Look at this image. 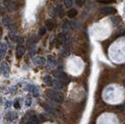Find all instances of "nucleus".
Here are the masks:
<instances>
[{
  "instance_id": "nucleus-13",
  "label": "nucleus",
  "mask_w": 125,
  "mask_h": 124,
  "mask_svg": "<svg viewBox=\"0 0 125 124\" xmlns=\"http://www.w3.org/2000/svg\"><path fill=\"white\" fill-rule=\"evenodd\" d=\"M7 116H8L9 119L13 120V119H14L16 118V113H14V112H9V113L7 114Z\"/></svg>"
},
{
  "instance_id": "nucleus-10",
  "label": "nucleus",
  "mask_w": 125,
  "mask_h": 124,
  "mask_svg": "<svg viewBox=\"0 0 125 124\" xmlns=\"http://www.w3.org/2000/svg\"><path fill=\"white\" fill-rule=\"evenodd\" d=\"M52 86H53L56 90L61 89L62 87V83L61 80H55L53 82V85Z\"/></svg>"
},
{
  "instance_id": "nucleus-21",
  "label": "nucleus",
  "mask_w": 125,
  "mask_h": 124,
  "mask_svg": "<svg viewBox=\"0 0 125 124\" xmlns=\"http://www.w3.org/2000/svg\"><path fill=\"white\" fill-rule=\"evenodd\" d=\"M14 108H15L16 109H19V108H20V103H19L18 101H16V102H14Z\"/></svg>"
},
{
  "instance_id": "nucleus-5",
  "label": "nucleus",
  "mask_w": 125,
  "mask_h": 124,
  "mask_svg": "<svg viewBox=\"0 0 125 124\" xmlns=\"http://www.w3.org/2000/svg\"><path fill=\"white\" fill-rule=\"evenodd\" d=\"M1 70L5 76H7L9 73V68L8 64L5 63V62H3V63H2V64H1Z\"/></svg>"
},
{
  "instance_id": "nucleus-9",
  "label": "nucleus",
  "mask_w": 125,
  "mask_h": 124,
  "mask_svg": "<svg viewBox=\"0 0 125 124\" xmlns=\"http://www.w3.org/2000/svg\"><path fill=\"white\" fill-rule=\"evenodd\" d=\"M44 82L49 86H52L53 85L54 80H52V78L50 76H45V78H44Z\"/></svg>"
},
{
  "instance_id": "nucleus-12",
  "label": "nucleus",
  "mask_w": 125,
  "mask_h": 124,
  "mask_svg": "<svg viewBox=\"0 0 125 124\" xmlns=\"http://www.w3.org/2000/svg\"><path fill=\"white\" fill-rule=\"evenodd\" d=\"M28 122H30L32 124H37L38 122V117L37 116H31L30 118H29V120H28Z\"/></svg>"
},
{
  "instance_id": "nucleus-3",
  "label": "nucleus",
  "mask_w": 125,
  "mask_h": 124,
  "mask_svg": "<svg viewBox=\"0 0 125 124\" xmlns=\"http://www.w3.org/2000/svg\"><path fill=\"white\" fill-rule=\"evenodd\" d=\"M55 77L58 78V79H60L62 82H67L68 81V77L67 75L66 74L63 72H57V73H54Z\"/></svg>"
},
{
  "instance_id": "nucleus-15",
  "label": "nucleus",
  "mask_w": 125,
  "mask_h": 124,
  "mask_svg": "<svg viewBox=\"0 0 125 124\" xmlns=\"http://www.w3.org/2000/svg\"><path fill=\"white\" fill-rule=\"evenodd\" d=\"M98 2L103 4H110V3L115 2V0H98Z\"/></svg>"
},
{
  "instance_id": "nucleus-23",
  "label": "nucleus",
  "mask_w": 125,
  "mask_h": 124,
  "mask_svg": "<svg viewBox=\"0 0 125 124\" xmlns=\"http://www.w3.org/2000/svg\"><path fill=\"white\" fill-rule=\"evenodd\" d=\"M119 1H120V2H122V1H123V0H119Z\"/></svg>"
},
{
  "instance_id": "nucleus-22",
  "label": "nucleus",
  "mask_w": 125,
  "mask_h": 124,
  "mask_svg": "<svg viewBox=\"0 0 125 124\" xmlns=\"http://www.w3.org/2000/svg\"><path fill=\"white\" fill-rule=\"evenodd\" d=\"M124 86H125V80H124Z\"/></svg>"
},
{
  "instance_id": "nucleus-1",
  "label": "nucleus",
  "mask_w": 125,
  "mask_h": 124,
  "mask_svg": "<svg viewBox=\"0 0 125 124\" xmlns=\"http://www.w3.org/2000/svg\"><path fill=\"white\" fill-rule=\"evenodd\" d=\"M46 94L47 96L50 99H52L54 102H57V103H62L63 102V95L58 92L54 90H48L46 91Z\"/></svg>"
},
{
  "instance_id": "nucleus-11",
  "label": "nucleus",
  "mask_w": 125,
  "mask_h": 124,
  "mask_svg": "<svg viewBox=\"0 0 125 124\" xmlns=\"http://www.w3.org/2000/svg\"><path fill=\"white\" fill-rule=\"evenodd\" d=\"M35 63L38 65H43L45 64V59L42 57H37L35 59Z\"/></svg>"
},
{
  "instance_id": "nucleus-6",
  "label": "nucleus",
  "mask_w": 125,
  "mask_h": 124,
  "mask_svg": "<svg viewBox=\"0 0 125 124\" xmlns=\"http://www.w3.org/2000/svg\"><path fill=\"white\" fill-rule=\"evenodd\" d=\"M77 9H69L68 12H67V16H68V17L69 18H74L75 17H77Z\"/></svg>"
},
{
  "instance_id": "nucleus-18",
  "label": "nucleus",
  "mask_w": 125,
  "mask_h": 124,
  "mask_svg": "<svg viewBox=\"0 0 125 124\" xmlns=\"http://www.w3.org/2000/svg\"><path fill=\"white\" fill-rule=\"evenodd\" d=\"M31 102H32L31 98H28L25 100V104H26V105H27V106H30Z\"/></svg>"
},
{
  "instance_id": "nucleus-2",
  "label": "nucleus",
  "mask_w": 125,
  "mask_h": 124,
  "mask_svg": "<svg viewBox=\"0 0 125 124\" xmlns=\"http://www.w3.org/2000/svg\"><path fill=\"white\" fill-rule=\"evenodd\" d=\"M101 13L103 15H113L117 13V9L113 7H103L101 9Z\"/></svg>"
},
{
  "instance_id": "nucleus-14",
  "label": "nucleus",
  "mask_w": 125,
  "mask_h": 124,
  "mask_svg": "<svg viewBox=\"0 0 125 124\" xmlns=\"http://www.w3.org/2000/svg\"><path fill=\"white\" fill-rule=\"evenodd\" d=\"M64 4L67 8H70L72 6L73 2H72V0H64Z\"/></svg>"
},
{
  "instance_id": "nucleus-4",
  "label": "nucleus",
  "mask_w": 125,
  "mask_h": 124,
  "mask_svg": "<svg viewBox=\"0 0 125 124\" xmlns=\"http://www.w3.org/2000/svg\"><path fill=\"white\" fill-rule=\"evenodd\" d=\"M65 41V37L64 35L62 34H60L58 35L57 37V39H56V47L59 48L60 47L61 45L63 44V42Z\"/></svg>"
},
{
  "instance_id": "nucleus-17",
  "label": "nucleus",
  "mask_w": 125,
  "mask_h": 124,
  "mask_svg": "<svg viewBox=\"0 0 125 124\" xmlns=\"http://www.w3.org/2000/svg\"><path fill=\"white\" fill-rule=\"evenodd\" d=\"M32 93H33V94H34V96H38L39 94V89L38 88V87H35L32 91Z\"/></svg>"
},
{
  "instance_id": "nucleus-16",
  "label": "nucleus",
  "mask_w": 125,
  "mask_h": 124,
  "mask_svg": "<svg viewBox=\"0 0 125 124\" xmlns=\"http://www.w3.org/2000/svg\"><path fill=\"white\" fill-rule=\"evenodd\" d=\"M85 3V0H76V4L81 7V6H83L84 4Z\"/></svg>"
},
{
  "instance_id": "nucleus-19",
  "label": "nucleus",
  "mask_w": 125,
  "mask_h": 124,
  "mask_svg": "<svg viewBox=\"0 0 125 124\" xmlns=\"http://www.w3.org/2000/svg\"><path fill=\"white\" fill-rule=\"evenodd\" d=\"M45 32H46V30H45V27L40 28V31H39V34H40V35H44L45 34Z\"/></svg>"
},
{
  "instance_id": "nucleus-7",
  "label": "nucleus",
  "mask_w": 125,
  "mask_h": 124,
  "mask_svg": "<svg viewBox=\"0 0 125 124\" xmlns=\"http://www.w3.org/2000/svg\"><path fill=\"white\" fill-rule=\"evenodd\" d=\"M25 49L23 46H18L16 48V57L17 58H21L22 57L24 54Z\"/></svg>"
},
{
  "instance_id": "nucleus-8",
  "label": "nucleus",
  "mask_w": 125,
  "mask_h": 124,
  "mask_svg": "<svg viewBox=\"0 0 125 124\" xmlns=\"http://www.w3.org/2000/svg\"><path fill=\"white\" fill-rule=\"evenodd\" d=\"M54 25H55L54 21L52 20V19H49L46 20V22H45V26H46L47 28L49 29V31H52V29H53Z\"/></svg>"
},
{
  "instance_id": "nucleus-20",
  "label": "nucleus",
  "mask_w": 125,
  "mask_h": 124,
  "mask_svg": "<svg viewBox=\"0 0 125 124\" xmlns=\"http://www.w3.org/2000/svg\"><path fill=\"white\" fill-rule=\"evenodd\" d=\"M42 106H43L44 108H45V109H46L47 111H48V112H52V108H50V107H49V106H48V105H45V104H44V105H42Z\"/></svg>"
}]
</instances>
